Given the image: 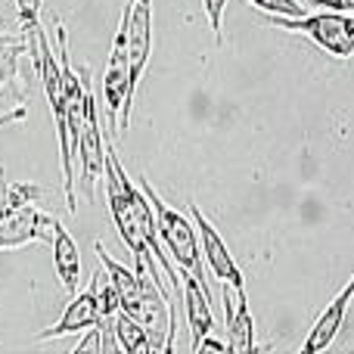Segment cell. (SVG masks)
<instances>
[{
	"label": "cell",
	"instance_id": "1",
	"mask_svg": "<svg viewBox=\"0 0 354 354\" xmlns=\"http://www.w3.org/2000/svg\"><path fill=\"white\" fill-rule=\"evenodd\" d=\"M3 177V193H0V252L19 249L28 243H50V227H53V214L37 208L35 202L44 196V187L22 180H6Z\"/></svg>",
	"mask_w": 354,
	"mask_h": 354
},
{
	"label": "cell",
	"instance_id": "2",
	"mask_svg": "<svg viewBox=\"0 0 354 354\" xmlns=\"http://www.w3.org/2000/svg\"><path fill=\"white\" fill-rule=\"evenodd\" d=\"M137 183H140L143 193H147L149 202H153L156 221H159L162 245L171 252V261H174L180 270H189L193 277H199V280L208 286V280H205V258H202L199 230H196V224L187 218V214H180L177 208L168 205V202L153 189V183H149L147 177H140Z\"/></svg>",
	"mask_w": 354,
	"mask_h": 354
},
{
	"label": "cell",
	"instance_id": "3",
	"mask_svg": "<svg viewBox=\"0 0 354 354\" xmlns=\"http://www.w3.org/2000/svg\"><path fill=\"white\" fill-rule=\"evenodd\" d=\"M134 93L137 87L131 84V56H128V19L122 12L115 41L109 50V62L103 72V100H106V115H109V128L118 137L128 134L131 128V109H134Z\"/></svg>",
	"mask_w": 354,
	"mask_h": 354
},
{
	"label": "cell",
	"instance_id": "4",
	"mask_svg": "<svg viewBox=\"0 0 354 354\" xmlns=\"http://www.w3.org/2000/svg\"><path fill=\"white\" fill-rule=\"evenodd\" d=\"M270 22L277 28L305 35L317 44L320 50H326L336 59H351L354 56V16L351 12H311V16H270Z\"/></svg>",
	"mask_w": 354,
	"mask_h": 354
},
{
	"label": "cell",
	"instance_id": "5",
	"mask_svg": "<svg viewBox=\"0 0 354 354\" xmlns=\"http://www.w3.org/2000/svg\"><path fill=\"white\" fill-rule=\"evenodd\" d=\"M75 159H78L81 187H87V196H93V187L100 183L106 168V137L100 131L97 118V100L91 91V75L84 72V128L75 140Z\"/></svg>",
	"mask_w": 354,
	"mask_h": 354
},
{
	"label": "cell",
	"instance_id": "6",
	"mask_svg": "<svg viewBox=\"0 0 354 354\" xmlns=\"http://www.w3.org/2000/svg\"><path fill=\"white\" fill-rule=\"evenodd\" d=\"M189 214H193V224H196V230H199L202 258H205L208 270L214 274V280H218V283H230L233 289H245L243 270H239V264L233 261L230 249H227V243L221 239V233L214 230V224L199 212V205H196V202H189Z\"/></svg>",
	"mask_w": 354,
	"mask_h": 354
},
{
	"label": "cell",
	"instance_id": "7",
	"mask_svg": "<svg viewBox=\"0 0 354 354\" xmlns=\"http://www.w3.org/2000/svg\"><path fill=\"white\" fill-rule=\"evenodd\" d=\"M128 56H131V84L137 87L143 68L153 53V0H128Z\"/></svg>",
	"mask_w": 354,
	"mask_h": 354
},
{
	"label": "cell",
	"instance_id": "8",
	"mask_svg": "<svg viewBox=\"0 0 354 354\" xmlns=\"http://www.w3.org/2000/svg\"><path fill=\"white\" fill-rule=\"evenodd\" d=\"M221 299H224V317H227V348L233 354L258 351L255 324H252L245 289H233L230 283H221Z\"/></svg>",
	"mask_w": 354,
	"mask_h": 354
},
{
	"label": "cell",
	"instance_id": "9",
	"mask_svg": "<svg viewBox=\"0 0 354 354\" xmlns=\"http://www.w3.org/2000/svg\"><path fill=\"white\" fill-rule=\"evenodd\" d=\"M100 324V301H97V289L93 283L84 289V292H75L68 295V305L62 311V317L56 320L53 326L37 333V342H50V339H59V336H72V333H91L93 326Z\"/></svg>",
	"mask_w": 354,
	"mask_h": 354
},
{
	"label": "cell",
	"instance_id": "10",
	"mask_svg": "<svg viewBox=\"0 0 354 354\" xmlns=\"http://www.w3.org/2000/svg\"><path fill=\"white\" fill-rule=\"evenodd\" d=\"M180 283H183V311H187V324H189V348L196 351V345L214 333V314H212V295H208V286L193 277L189 270L180 274Z\"/></svg>",
	"mask_w": 354,
	"mask_h": 354
},
{
	"label": "cell",
	"instance_id": "11",
	"mask_svg": "<svg viewBox=\"0 0 354 354\" xmlns=\"http://www.w3.org/2000/svg\"><path fill=\"white\" fill-rule=\"evenodd\" d=\"M351 299H354V277L342 286V292H339L336 299L324 308V311H320V317L314 320V326H311V333H308L301 351H305V354H317V351L330 348L333 339H336V333L342 330V324H345V314H348Z\"/></svg>",
	"mask_w": 354,
	"mask_h": 354
},
{
	"label": "cell",
	"instance_id": "12",
	"mask_svg": "<svg viewBox=\"0 0 354 354\" xmlns=\"http://www.w3.org/2000/svg\"><path fill=\"white\" fill-rule=\"evenodd\" d=\"M50 245H53L56 277H59L62 289H66L68 295H75L81 289V252L62 221H53V227H50Z\"/></svg>",
	"mask_w": 354,
	"mask_h": 354
},
{
	"label": "cell",
	"instance_id": "13",
	"mask_svg": "<svg viewBox=\"0 0 354 354\" xmlns=\"http://www.w3.org/2000/svg\"><path fill=\"white\" fill-rule=\"evenodd\" d=\"M93 252L100 255V264H103V270L109 274V280L115 283L118 289V299H122V311H128L131 317L137 314V308H140V295H143V286H140V274L137 270H128L124 264H118L115 258L106 252L103 243L93 245Z\"/></svg>",
	"mask_w": 354,
	"mask_h": 354
},
{
	"label": "cell",
	"instance_id": "14",
	"mask_svg": "<svg viewBox=\"0 0 354 354\" xmlns=\"http://www.w3.org/2000/svg\"><path fill=\"white\" fill-rule=\"evenodd\" d=\"M112 330H115V345L122 351H128V354H147V351H153V345H149V336H147V330H143V324L137 317H131L128 311H118L115 314V324H112Z\"/></svg>",
	"mask_w": 354,
	"mask_h": 354
},
{
	"label": "cell",
	"instance_id": "15",
	"mask_svg": "<svg viewBox=\"0 0 354 354\" xmlns=\"http://www.w3.org/2000/svg\"><path fill=\"white\" fill-rule=\"evenodd\" d=\"M249 3L268 16H305V6L299 0H249Z\"/></svg>",
	"mask_w": 354,
	"mask_h": 354
},
{
	"label": "cell",
	"instance_id": "16",
	"mask_svg": "<svg viewBox=\"0 0 354 354\" xmlns=\"http://www.w3.org/2000/svg\"><path fill=\"white\" fill-rule=\"evenodd\" d=\"M224 6H227V0H202V10H205L208 25H212L218 44H221V31H224Z\"/></svg>",
	"mask_w": 354,
	"mask_h": 354
},
{
	"label": "cell",
	"instance_id": "17",
	"mask_svg": "<svg viewBox=\"0 0 354 354\" xmlns=\"http://www.w3.org/2000/svg\"><path fill=\"white\" fill-rule=\"evenodd\" d=\"M311 6H324V10H339V12H354V0H308Z\"/></svg>",
	"mask_w": 354,
	"mask_h": 354
},
{
	"label": "cell",
	"instance_id": "18",
	"mask_svg": "<svg viewBox=\"0 0 354 354\" xmlns=\"http://www.w3.org/2000/svg\"><path fill=\"white\" fill-rule=\"evenodd\" d=\"M22 118H25V109L19 106V109L10 112V115H0V128H3V124H12V122H22Z\"/></svg>",
	"mask_w": 354,
	"mask_h": 354
}]
</instances>
